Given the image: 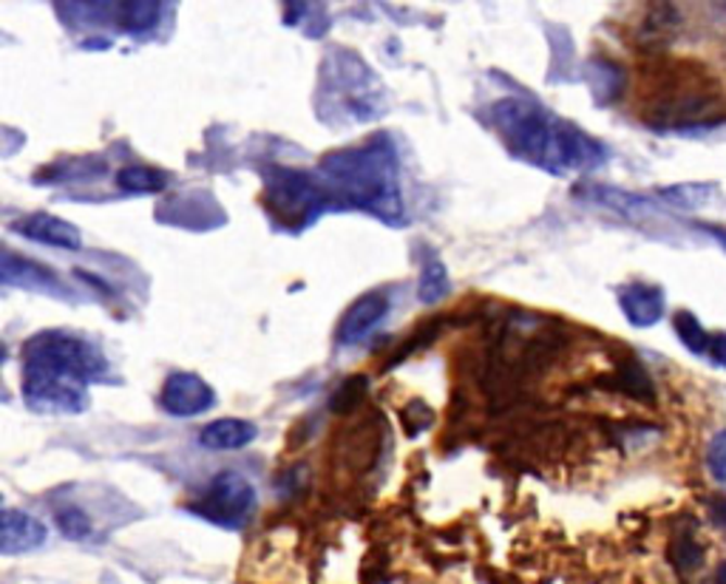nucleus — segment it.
<instances>
[{"mask_svg": "<svg viewBox=\"0 0 726 584\" xmlns=\"http://www.w3.org/2000/svg\"><path fill=\"white\" fill-rule=\"evenodd\" d=\"M216 403V392L211 383L193 372H170L162 383L160 406L174 417H196L205 415Z\"/></svg>", "mask_w": 726, "mask_h": 584, "instance_id": "nucleus-7", "label": "nucleus"}, {"mask_svg": "<svg viewBox=\"0 0 726 584\" xmlns=\"http://www.w3.org/2000/svg\"><path fill=\"white\" fill-rule=\"evenodd\" d=\"M448 292V272L443 267V262L437 258H429L423 264V272H420V284H418V301L420 304H437L441 299H446Z\"/></svg>", "mask_w": 726, "mask_h": 584, "instance_id": "nucleus-21", "label": "nucleus"}, {"mask_svg": "<svg viewBox=\"0 0 726 584\" xmlns=\"http://www.w3.org/2000/svg\"><path fill=\"white\" fill-rule=\"evenodd\" d=\"M258 429L250 420H239V417H221L213 420L202 429L199 443L211 452H235V448L250 446L256 440Z\"/></svg>", "mask_w": 726, "mask_h": 584, "instance_id": "nucleus-13", "label": "nucleus"}, {"mask_svg": "<svg viewBox=\"0 0 726 584\" xmlns=\"http://www.w3.org/2000/svg\"><path fill=\"white\" fill-rule=\"evenodd\" d=\"M587 199H594L599 205L610 207V211L622 213L627 219H638V216H647V213H655V205L650 199L638 196V193H631V190H616L608 188V185H587L582 188Z\"/></svg>", "mask_w": 726, "mask_h": 584, "instance_id": "nucleus-15", "label": "nucleus"}, {"mask_svg": "<svg viewBox=\"0 0 726 584\" xmlns=\"http://www.w3.org/2000/svg\"><path fill=\"white\" fill-rule=\"evenodd\" d=\"M715 584H726V562H721L715 570Z\"/></svg>", "mask_w": 726, "mask_h": 584, "instance_id": "nucleus-31", "label": "nucleus"}, {"mask_svg": "<svg viewBox=\"0 0 726 584\" xmlns=\"http://www.w3.org/2000/svg\"><path fill=\"white\" fill-rule=\"evenodd\" d=\"M265 202L272 219L290 230H302L309 221H316L323 211H332L327 190L321 188L316 174L293 168H270L265 174Z\"/></svg>", "mask_w": 726, "mask_h": 584, "instance_id": "nucleus-5", "label": "nucleus"}, {"mask_svg": "<svg viewBox=\"0 0 726 584\" xmlns=\"http://www.w3.org/2000/svg\"><path fill=\"white\" fill-rule=\"evenodd\" d=\"M670 562L682 573H690V570H698L704 562V548L692 539L690 533H678L673 545H670Z\"/></svg>", "mask_w": 726, "mask_h": 584, "instance_id": "nucleus-24", "label": "nucleus"}, {"mask_svg": "<svg viewBox=\"0 0 726 584\" xmlns=\"http://www.w3.org/2000/svg\"><path fill=\"white\" fill-rule=\"evenodd\" d=\"M710 358L715 366H724L726 369V335H715L710 341Z\"/></svg>", "mask_w": 726, "mask_h": 584, "instance_id": "nucleus-28", "label": "nucleus"}, {"mask_svg": "<svg viewBox=\"0 0 726 584\" xmlns=\"http://www.w3.org/2000/svg\"><path fill=\"white\" fill-rule=\"evenodd\" d=\"M316 176L330 196L332 211L355 207L383 221H397L404 216L397 156L386 139L327 154Z\"/></svg>", "mask_w": 726, "mask_h": 584, "instance_id": "nucleus-3", "label": "nucleus"}, {"mask_svg": "<svg viewBox=\"0 0 726 584\" xmlns=\"http://www.w3.org/2000/svg\"><path fill=\"white\" fill-rule=\"evenodd\" d=\"M432 420H434V411L429 409L423 401H411L409 406L400 411V423H404L409 437H418L420 431H425L429 426H432Z\"/></svg>", "mask_w": 726, "mask_h": 584, "instance_id": "nucleus-25", "label": "nucleus"}, {"mask_svg": "<svg viewBox=\"0 0 726 584\" xmlns=\"http://www.w3.org/2000/svg\"><path fill=\"white\" fill-rule=\"evenodd\" d=\"M701 230H706V233H710L712 239H715V241H721V244H724V247H726V230H724V227H715V225H701Z\"/></svg>", "mask_w": 726, "mask_h": 584, "instance_id": "nucleus-30", "label": "nucleus"}, {"mask_svg": "<svg viewBox=\"0 0 726 584\" xmlns=\"http://www.w3.org/2000/svg\"><path fill=\"white\" fill-rule=\"evenodd\" d=\"M390 313V301L383 292H364L360 299L353 301V307L346 309L344 318L337 321V344L341 346H358L364 344L374 329Z\"/></svg>", "mask_w": 726, "mask_h": 584, "instance_id": "nucleus-8", "label": "nucleus"}, {"mask_svg": "<svg viewBox=\"0 0 726 584\" xmlns=\"http://www.w3.org/2000/svg\"><path fill=\"white\" fill-rule=\"evenodd\" d=\"M123 12L117 15L119 29L125 31H145L160 21V3H123Z\"/></svg>", "mask_w": 726, "mask_h": 584, "instance_id": "nucleus-23", "label": "nucleus"}, {"mask_svg": "<svg viewBox=\"0 0 726 584\" xmlns=\"http://www.w3.org/2000/svg\"><path fill=\"white\" fill-rule=\"evenodd\" d=\"M488 119L506 139L511 154L545 174H587L608 160L599 139L528 100H499L488 111Z\"/></svg>", "mask_w": 726, "mask_h": 584, "instance_id": "nucleus-2", "label": "nucleus"}, {"mask_svg": "<svg viewBox=\"0 0 726 584\" xmlns=\"http://www.w3.org/2000/svg\"><path fill=\"white\" fill-rule=\"evenodd\" d=\"M23 397L40 415H77L89 406L91 383L103 380V352L66 329L31 335L21 352Z\"/></svg>", "mask_w": 726, "mask_h": 584, "instance_id": "nucleus-1", "label": "nucleus"}, {"mask_svg": "<svg viewBox=\"0 0 726 584\" xmlns=\"http://www.w3.org/2000/svg\"><path fill=\"white\" fill-rule=\"evenodd\" d=\"M15 233H21L23 239L37 241V244H49V247L60 250H80L82 247V233L72 221L60 219L54 213H31V216H23L21 221L12 225Z\"/></svg>", "mask_w": 726, "mask_h": 584, "instance_id": "nucleus-9", "label": "nucleus"}, {"mask_svg": "<svg viewBox=\"0 0 726 584\" xmlns=\"http://www.w3.org/2000/svg\"><path fill=\"white\" fill-rule=\"evenodd\" d=\"M3 364H7V346L0 344V366H3Z\"/></svg>", "mask_w": 726, "mask_h": 584, "instance_id": "nucleus-32", "label": "nucleus"}, {"mask_svg": "<svg viewBox=\"0 0 726 584\" xmlns=\"http://www.w3.org/2000/svg\"><path fill=\"white\" fill-rule=\"evenodd\" d=\"M619 307H622L631 327H655L661 321V315H664V292L655 284L633 281V284H624L622 292H619Z\"/></svg>", "mask_w": 726, "mask_h": 584, "instance_id": "nucleus-11", "label": "nucleus"}, {"mask_svg": "<svg viewBox=\"0 0 726 584\" xmlns=\"http://www.w3.org/2000/svg\"><path fill=\"white\" fill-rule=\"evenodd\" d=\"M58 525L60 531L72 536V539H82L91 533V519L80 511V508H66V511L58 513Z\"/></svg>", "mask_w": 726, "mask_h": 584, "instance_id": "nucleus-26", "label": "nucleus"}, {"mask_svg": "<svg viewBox=\"0 0 726 584\" xmlns=\"http://www.w3.org/2000/svg\"><path fill=\"white\" fill-rule=\"evenodd\" d=\"M117 185L125 193H160L168 188V174L148 165H128L117 174Z\"/></svg>", "mask_w": 726, "mask_h": 584, "instance_id": "nucleus-17", "label": "nucleus"}, {"mask_svg": "<svg viewBox=\"0 0 726 584\" xmlns=\"http://www.w3.org/2000/svg\"><path fill=\"white\" fill-rule=\"evenodd\" d=\"M369 392V378L367 374H353V378H346L341 386L335 389V395L330 401V409L335 415H349V411L358 406Z\"/></svg>", "mask_w": 726, "mask_h": 584, "instance_id": "nucleus-22", "label": "nucleus"}, {"mask_svg": "<svg viewBox=\"0 0 726 584\" xmlns=\"http://www.w3.org/2000/svg\"><path fill=\"white\" fill-rule=\"evenodd\" d=\"M645 123L659 131L718 128L726 123V100L704 82H670L645 111Z\"/></svg>", "mask_w": 726, "mask_h": 584, "instance_id": "nucleus-4", "label": "nucleus"}, {"mask_svg": "<svg viewBox=\"0 0 726 584\" xmlns=\"http://www.w3.org/2000/svg\"><path fill=\"white\" fill-rule=\"evenodd\" d=\"M0 284L29 287V290H58L60 278L43 264L0 247Z\"/></svg>", "mask_w": 726, "mask_h": 584, "instance_id": "nucleus-12", "label": "nucleus"}, {"mask_svg": "<svg viewBox=\"0 0 726 584\" xmlns=\"http://www.w3.org/2000/svg\"><path fill=\"white\" fill-rule=\"evenodd\" d=\"M673 329H675V335H678V341H682V344L687 346L692 355H706L712 335L704 327H701V321H698L690 309H678V313L673 315Z\"/></svg>", "mask_w": 726, "mask_h": 584, "instance_id": "nucleus-19", "label": "nucleus"}, {"mask_svg": "<svg viewBox=\"0 0 726 584\" xmlns=\"http://www.w3.org/2000/svg\"><path fill=\"white\" fill-rule=\"evenodd\" d=\"M706 466H710V474L715 477V482H726V429L712 437L710 452H706Z\"/></svg>", "mask_w": 726, "mask_h": 584, "instance_id": "nucleus-27", "label": "nucleus"}, {"mask_svg": "<svg viewBox=\"0 0 726 584\" xmlns=\"http://www.w3.org/2000/svg\"><path fill=\"white\" fill-rule=\"evenodd\" d=\"M710 517L712 522L726 531V494H718V497L710 503Z\"/></svg>", "mask_w": 726, "mask_h": 584, "instance_id": "nucleus-29", "label": "nucleus"}, {"mask_svg": "<svg viewBox=\"0 0 726 584\" xmlns=\"http://www.w3.org/2000/svg\"><path fill=\"white\" fill-rule=\"evenodd\" d=\"M587 80H590V88H594L599 105L613 103L624 88L622 68L616 63H610V60H590L587 63Z\"/></svg>", "mask_w": 726, "mask_h": 584, "instance_id": "nucleus-16", "label": "nucleus"}, {"mask_svg": "<svg viewBox=\"0 0 726 584\" xmlns=\"http://www.w3.org/2000/svg\"><path fill=\"white\" fill-rule=\"evenodd\" d=\"M46 525L15 508H0V556H17L37 550L46 542Z\"/></svg>", "mask_w": 726, "mask_h": 584, "instance_id": "nucleus-10", "label": "nucleus"}, {"mask_svg": "<svg viewBox=\"0 0 726 584\" xmlns=\"http://www.w3.org/2000/svg\"><path fill=\"white\" fill-rule=\"evenodd\" d=\"M191 511L213 522V525L239 531V528L247 525L253 511H256V488L242 474L221 471L219 477H213L207 482L202 497L191 503Z\"/></svg>", "mask_w": 726, "mask_h": 584, "instance_id": "nucleus-6", "label": "nucleus"}, {"mask_svg": "<svg viewBox=\"0 0 726 584\" xmlns=\"http://www.w3.org/2000/svg\"><path fill=\"white\" fill-rule=\"evenodd\" d=\"M616 380H619V389L627 392L631 397H636V401H645V403H653V397H655L653 383H650L645 366L638 364V360L627 358L624 364H619Z\"/></svg>", "mask_w": 726, "mask_h": 584, "instance_id": "nucleus-20", "label": "nucleus"}, {"mask_svg": "<svg viewBox=\"0 0 726 584\" xmlns=\"http://www.w3.org/2000/svg\"><path fill=\"white\" fill-rule=\"evenodd\" d=\"M715 193V185L710 182H682V185H670V188H659V196L664 202L675 207H684V211H696V207L706 205Z\"/></svg>", "mask_w": 726, "mask_h": 584, "instance_id": "nucleus-18", "label": "nucleus"}, {"mask_svg": "<svg viewBox=\"0 0 726 584\" xmlns=\"http://www.w3.org/2000/svg\"><path fill=\"white\" fill-rule=\"evenodd\" d=\"M682 29V12L673 3H655L645 12V21L638 26V40L647 46V49H661L667 46L675 35Z\"/></svg>", "mask_w": 726, "mask_h": 584, "instance_id": "nucleus-14", "label": "nucleus"}]
</instances>
